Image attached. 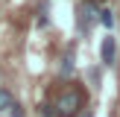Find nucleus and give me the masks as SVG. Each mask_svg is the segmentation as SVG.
I'll use <instances>...</instances> for the list:
<instances>
[{"label": "nucleus", "mask_w": 120, "mask_h": 117, "mask_svg": "<svg viewBox=\"0 0 120 117\" xmlns=\"http://www.w3.org/2000/svg\"><path fill=\"white\" fill-rule=\"evenodd\" d=\"M114 56H117V41H114V35H105L103 44H100V62L105 67H111L114 64Z\"/></svg>", "instance_id": "obj_3"}, {"label": "nucleus", "mask_w": 120, "mask_h": 117, "mask_svg": "<svg viewBox=\"0 0 120 117\" xmlns=\"http://www.w3.org/2000/svg\"><path fill=\"white\" fill-rule=\"evenodd\" d=\"M62 73H64V76H70V73H73V47H68V50H64V58H62Z\"/></svg>", "instance_id": "obj_5"}, {"label": "nucleus", "mask_w": 120, "mask_h": 117, "mask_svg": "<svg viewBox=\"0 0 120 117\" xmlns=\"http://www.w3.org/2000/svg\"><path fill=\"white\" fill-rule=\"evenodd\" d=\"M12 105H15V97H12L6 88H0V114H9Z\"/></svg>", "instance_id": "obj_4"}, {"label": "nucleus", "mask_w": 120, "mask_h": 117, "mask_svg": "<svg viewBox=\"0 0 120 117\" xmlns=\"http://www.w3.org/2000/svg\"><path fill=\"white\" fill-rule=\"evenodd\" d=\"M100 23H103L105 29H111L114 26V12L111 9H100Z\"/></svg>", "instance_id": "obj_6"}, {"label": "nucleus", "mask_w": 120, "mask_h": 117, "mask_svg": "<svg viewBox=\"0 0 120 117\" xmlns=\"http://www.w3.org/2000/svg\"><path fill=\"white\" fill-rule=\"evenodd\" d=\"M79 117H94V111H91V108H82V111H79Z\"/></svg>", "instance_id": "obj_9"}, {"label": "nucleus", "mask_w": 120, "mask_h": 117, "mask_svg": "<svg viewBox=\"0 0 120 117\" xmlns=\"http://www.w3.org/2000/svg\"><path fill=\"white\" fill-rule=\"evenodd\" d=\"M38 108H41V117H56V105H47V102H41Z\"/></svg>", "instance_id": "obj_7"}, {"label": "nucleus", "mask_w": 120, "mask_h": 117, "mask_svg": "<svg viewBox=\"0 0 120 117\" xmlns=\"http://www.w3.org/2000/svg\"><path fill=\"white\" fill-rule=\"evenodd\" d=\"M100 21V9L94 3H79L76 6V29H79L82 35L91 32V26Z\"/></svg>", "instance_id": "obj_2"}, {"label": "nucleus", "mask_w": 120, "mask_h": 117, "mask_svg": "<svg viewBox=\"0 0 120 117\" xmlns=\"http://www.w3.org/2000/svg\"><path fill=\"white\" fill-rule=\"evenodd\" d=\"M82 102H85V97L79 88H64L56 99V117H79Z\"/></svg>", "instance_id": "obj_1"}, {"label": "nucleus", "mask_w": 120, "mask_h": 117, "mask_svg": "<svg viewBox=\"0 0 120 117\" xmlns=\"http://www.w3.org/2000/svg\"><path fill=\"white\" fill-rule=\"evenodd\" d=\"M82 3H97V0H82Z\"/></svg>", "instance_id": "obj_10"}, {"label": "nucleus", "mask_w": 120, "mask_h": 117, "mask_svg": "<svg viewBox=\"0 0 120 117\" xmlns=\"http://www.w3.org/2000/svg\"><path fill=\"white\" fill-rule=\"evenodd\" d=\"M6 117H23V108H21V102H18V99H15V105L9 108V114H6Z\"/></svg>", "instance_id": "obj_8"}]
</instances>
